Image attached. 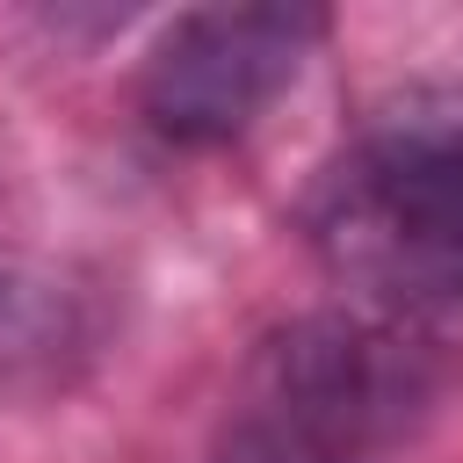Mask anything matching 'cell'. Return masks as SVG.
Masks as SVG:
<instances>
[{"label":"cell","mask_w":463,"mask_h":463,"mask_svg":"<svg viewBox=\"0 0 463 463\" xmlns=\"http://www.w3.org/2000/svg\"><path fill=\"white\" fill-rule=\"evenodd\" d=\"M326 22L311 7H195L145 65V116L174 145L239 137L304 65Z\"/></svg>","instance_id":"cell-3"},{"label":"cell","mask_w":463,"mask_h":463,"mask_svg":"<svg viewBox=\"0 0 463 463\" xmlns=\"http://www.w3.org/2000/svg\"><path fill=\"white\" fill-rule=\"evenodd\" d=\"M427 354L376 318H297L253 347L224 463H376L427 405Z\"/></svg>","instance_id":"cell-2"},{"label":"cell","mask_w":463,"mask_h":463,"mask_svg":"<svg viewBox=\"0 0 463 463\" xmlns=\"http://www.w3.org/2000/svg\"><path fill=\"white\" fill-rule=\"evenodd\" d=\"M311 239L333 275L391 304L463 297V87L383 109L326 166Z\"/></svg>","instance_id":"cell-1"}]
</instances>
